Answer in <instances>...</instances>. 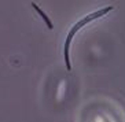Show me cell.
Here are the masks:
<instances>
[{"mask_svg": "<svg viewBox=\"0 0 125 122\" xmlns=\"http://www.w3.org/2000/svg\"><path fill=\"white\" fill-rule=\"evenodd\" d=\"M32 7H33L34 10H36V11H37V14L40 15L41 18H43V21H44V22H45V25L48 26V29H52V28H54V25H52L51 19H50V18H48V17H47V14H45V12L43 11V10H41L40 7H39V6H37L36 3H32Z\"/></svg>", "mask_w": 125, "mask_h": 122, "instance_id": "7a4b0ae2", "label": "cell"}, {"mask_svg": "<svg viewBox=\"0 0 125 122\" xmlns=\"http://www.w3.org/2000/svg\"><path fill=\"white\" fill-rule=\"evenodd\" d=\"M111 10H113L111 6H110V7L100 8V10H98V11H95V12H91V14L85 15L84 18H81L78 22H76L72 28H70L69 33H67V36H66V40H65V47H63V58H65V63H66V69H67V70H72L70 58H69V51H70V45H72V41H73V37L76 36V33H77L80 29H83L84 26H87L89 22H92V21L100 18V17H103V15H106L107 12H110Z\"/></svg>", "mask_w": 125, "mask_h": 122, "instance_id": "6da1fadb", "label": "cell"}]
</instances>
